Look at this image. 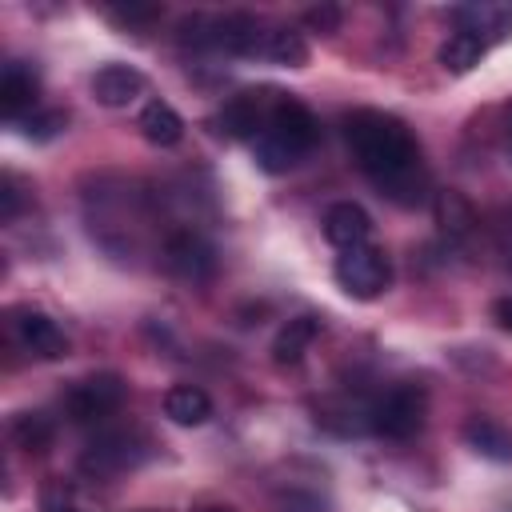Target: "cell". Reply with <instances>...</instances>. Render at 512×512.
<instances>
[{
    "label": "cell",
    "instance_id": "cell-21",
    "mask_svg": "<svg viewBox=\"0 0 512 512\" xmlns=\"http://www.w3.org/2000/svg\"><path fill=\"white\" fill-rule=\"evenodd\" d=\"M20 128H24V136H32V140H48V136H56V132L64 128V116H60V112H32V116L20 120Z\"/></svg>",
    "mask_w": 512,
    "mask_h": 512
},
{
    "label": "cell",
    "instance_id": "cell-11",
    "mask_svg": "<svg viewBox=\"0 0 512 512\" xmlns=\"http://www.w3.org/2000/svg\"><path fill=\"white\" fill-rule=\"evenodd\" d=\"M324 236H328V244H336L340 252H344V248H360V244H368V236H372V216H368L360 204L340 200V204H332V208L324 212Z\"/></svg>",
    "mask_w": 512,
    "mask_h": 512
},
{
    "label": "cell",
    "instance_id": "cell-12",
    "mask_svg": "<svg viewBox=\"0 0 512 512\" xmlns=\"http://www.w3.org/2000/svg\"><path fill=\"white\" fill-rule=\"evenodd\" d=\"M140 92H144V76H140L132 64H104V68L92 76V96H96L104 108H124V104H132Z\"/></svg>",
    "mask_w": 512,
    "mask_h": 512
},
{
    "label": "cell",
    "instance_id": "cell-23",
    "mask_svg": "<svg viewBox=\"0 0 512 512\" xmlns=\"http://www.w3.org/2000/svg\"><path fill=\"white\" fill-rule=\"evenodd\" d=\"M304 20H308V28L324 32V36L340 28V12H336L332 4H324V8H308V12H304Z\"/></svg>",
    "mask_w": 512,
    "mask_h": 512
},
{
    "label": "cell",
    "instance_id": "cell-28",
    "mask_svg": "<svg viewBox=\"0 0 512 512\" xmlns=\"http://www.w3.org/2000/svg\"><path fill=\"white\" fill-rule=\"evenodd\" d=\"M64 512H72V508H64Z\"/></svg>",
    "mask_w": 512,
    "mask_h": 512
},
{
    "label": "cell",
    "instance_id": "cell-7",
    "mask_svg": "<svg viewBox=\"0 0 512 512\" xmlns=\"http://www.w3.org/2000/svg\"><path fill=\"white\" fill-rule=\"evenodd\" d=\"M12 332H16V340H20L32 356H40V360H60V356L68 352V336L60 332V324H56L48 312L20 308V312L12 316Z\"/></svg>",
    "mask_w": 512,
    "mask_h": 512
},
{
    "label": "cell",
    "instance_id": "cell-19",
    "mask_svg": "<svg viewBox=\"0 0 512 512\" xmlns=\"http://www.w3.org/2000/svg\"><path fill=\"white\" fill-rule=\"evenodd\" d=\"M264 56L272 64H284V68H304L308 64V44L296 28H272L268 44H264Z\"/></svg>",
    "mask_w": 512,
    "mask_h": 512
},
{
    "label": "cell",
    "instance_id": "cell-27",
    "mask_svg": "<svg viewBox=\"0 0 512 512\" xmlns=\"http://www.w3.org/2000/svg\"><path fill=\"white\" fill-rule=\"evenodd\" d=\"M508 156H512V108H508Z\"/></svg>",
    "mask_w": 512,
    "mask_h": 512
},
{
    "label": "cell",
    "instance_id": "cell-2",
    "mask_svg": "<svg viewBox=\"0 0 512 512\" xmlns=\"http://www.w3.org/2000/svg\"><path fill=\"white\" fill-rule=\"evenodd\" d=\"M316 136H320L316 116H312L300 100H292V96H272L268 120H264L260 136L252 140L256 164H260L264 172H288V168H296V164L312 152Z\"/></svg>",
    "mask_w": 512,
    "mask_h": 512
},
{
    "label": "cell",
    "instance_id": "cell-26",
    "mask_svg": "<svg viewBox=\"0 0 512 512\" xmlns=\"http://www.w3.org/2000/svg\"><path fill=\"white\" fill-rule=\"evenodd\" d=\"M492 316H496V324H500L504 332H512V296H500V300L492 304Z\"/></svg>",
    "mask_w": 512,
    "mask_h": 512
},
{
    "label": "cell",
    "instance_id": "cell-17",
    "mask_svg": "<svg viewBox=\"0 0 512 512\" xmlns=\"http://www.w3.org/2000/svg\"><path fill=\"white\" fill-rule=\"evenodd\" d=\"M316 332H320V320H316V316H292V320L276 332V340H272V360H276V364H296V360L312 348Z\"/></svg>",
    "mask_w": 512,
    "mask_h": 512
},
{
    "label": "cell",
    "instance_id": "cell-18",
    "mask_svg": "<svg viewBox=\"0 0 512 512\" xmlns=\"http://www.w3.org/2000/svg\"><path fill=\"white\" fill-rule=\"evenodd\" d=\"M432 208H436V224H440V232L448 236V240H464L468 232H472V224H476V212H472V204L460 196V192H436L432 196Z\"/></svg>",
    "mask_w": 512,
    "mask_h": 512
},
{
    "label": "cell",
    "instance_id": "cell-14",
    "mask_svg": "<svg viewBox=\"0 0 512 512\" xmlns=\"http://www.w3.org/2000/svg\"><path fill=\"white\" fill-rule=\"evenodd\" d=\"M164 416L172 424H180V428H196V424H204L212 416V400L196 384H172L164 392Z\"/></svg>",
    "mask_w": 512,
    "mask_h": 512
},
{
    "label": "cell",
    "instance_id": "cell-24",
    "mask_svg": "<svg viewBox=\"0 0 512 512\" xmlns=\"http://www.w3.org/2000/svg\"><path fill=\"white\" fill-rule=\"evenodd\" d=\"M16 212H20V184H16V176H4V184H0V216L16 220Z\"/></svg>",
    "mask_w": 512,
    "mask_h": 512
},
{
    "label": "cell",
    "instance_id": "cell-15",
    "mask_svg": "<svg viewBox=\"0 0 512 512\" xmlns=\"http://www.w3.org/2000/svg\"><path fill=\"white\" fill-rule=\"evenodd\" d=\"M484 52H488V40H484V36L456 28V32H448V40L440 44L436 60H440V68H444V72L464 76V72H472V68L484 60Z\"/></svg>",
    "mask_w": 512,
    "mask_h": 512
},
{
    "label": "cell",
    "instance_id": "cell-10",
    "mask_svg": "<svg viewBox=\"0 0 512 512\" xmlns=\"http://www.w3.org/2000/svg\"><path fill=\"white\" fill-rule=\"evenodd\" d=\"M36 100H40V80H36V72H32L28 64H20V60L4 64V76H0V112L20 124L24 116L36 112Z\"/></svg>",
    "mask_w": 512,
    "mask_h": 512
},
{
    "label": "cell",
    "instance_id": "cell-13",
    "mask_svg": "<svg viewBox=\"0 0 512 512\" xmlns=\"http://www.w3.org/2000/svg\"><path fill=\"white\" fill-rule=\"evenodd\" d=\"M136 128H140V136H144L148 144H156V148H172V144H180V136H184L180 112H176L172 104H164V100H148V104L140 108V116H136Z\"/></svg>",
    "mask_w": 512,
    "mask_h": 512
},
{
    "label": "cell",
    "instance_id": "cell-16",
    "mask_svg": "<svg viewBox=\"0 0 512 512\" xmlns=\"http://www.w3.org/2000/svg\"><path fill=\"white\" fill-rule=\"evenodd\" d=\"M464 440L472 452H480L488 460H512V428H504L488 416H472L464 424Z\"/></svg>",
    "mask_w": 512,
    "mask_h": 512
},
{
    "label": "cell",
    "instance_id": "cell-20",
    "mask_svg": "<svg viewBox=\"0 0 512 512\" xmlns=\"http://www.w3.org/2000/svg\"><path fill=\"white\" fill-rule=\"evenodd\" d=\"M12 440H16V448H24V452H48V444H52V424H48L40 412H20V416L12 420Z\"/></svg>",
    "mask_w": 512,
    "mask_h": 512
},
{
    "label": "cell",
    "instance_id": "cell-22",
    "mask_svg": "<svg viewBox=\"0 0 512 512\" xmlns=\"http://www.w3.org/2000/svg\"><path fill=\"white\" fill-rule=\"evenodd\" d=\"M280 512H324V504H320V496L292 488V492H280Z\"/></svg>",
    "mask_w": 512,
    "mask_h": 512
},
{
    "label": "cell",
    "instance_id": "cell-3",
    "mask_svg": "<svg viewBox=\"0 0 512 512\" xmlns=\"http://www.w3.org/2000/svg\"><path fill=\"white\" fill-rule=\"evenodd\" d=\"M336 284L352 296V300H376L380 292H388L392 284V260L384 256V248L376 244H360V248H344L336 256Z\"/></svg>",
    "mask_w": 512,
    "mask_h": 512
},
{
    "label": "cell",
    "instance_id": "cell-25",
    "mask_svg": "<svg viewBox=\"0 0 512 512\" xmlns=\"http://www.w3.org/2000/svg\"><path fill=\"white\" fill-rule=\"evenodd\" d=\"M112 16L124 20V24H148V20L160 16V8L156 4H128V8H112Z\"/></svg>",
    "mask_w": 512,
    "mask_h": 512
},
{
    "label": "cell",
    "instance_id": "cell-5",
    "mask_svg": "<svg viewBox=\"0 0 512 512\" xmlns=\"http://www.w3.org/2000/svg\"><path fill=\"white\" fill-rule=\"evenodd\" d=\"M120 404H124V380L116 372L84 376L64 392V416L72 424H96V420L112 416Z\"/></svg>",
    "mask_w": 512,
    "mask_h": 512
},
{
    "label": "cell",
    "instance_id": "cell-4",
    "mask_svg": "<svg viewBox=\"0 0 512 512\" xmlns=\"http://www.w3.org/2000/svg\"><path fill=\"white\" fill-rule=\"evenodd\" d=\"M424 412H428V396L424 388L416 384H400V388H388L372 408H368V428L376 436H388V440H408L424 428Z\"/></svg>",
    "mask_w": 512,
    "mask_h": 512
},
{
    "label": "cell",
    "instance_id": "cell-9",
    "mask_svg": "<svg viewBox=\"0 0 512 512\" xmlns=\"http://www.w3.org/2000/svg\"><path fill=\"white\" fill-rule=\"evenodd\" d=\"M144 460V448H136V436L132 432H104L88 444L84 452V472H96V476H112V472H124V468H136Z\"/></svg>",
    "mask_w": 512,
    "mask_h": 512
},
{
    "label": "cell",
    "instance_id": "cell-8",
    "mask_svg": "<svg viewBox=\"0 0 512 512\" xmlns=\"http://www.w3.org/2000/svg\"><path fill=\"white\" fill-rule=\"evenodd\" d=\"M164 264L172 276L180 280H208L212 268H216V252L208 240H200L196 232H176L168 244H164Z\"/></svg>",
    "mask_w": 512,
    "mask_h": 512
},
{
    "label": "cell",
    "instance_id": "cell-6",
    "mask_svg": "<svg viewBox=\"0 0 512 512\" xmlns=\"http://www.w3.org/2000/svg\"><path fill=\"white\" fill-rule=\"evenodd\" d=\"M268 108H272L268 92H236L216 112V132L228 140H256L268 120Z\"/></svg>",
    "mask_w": 512,
    "mask_h": 512
},
{
    "label": "cell",
    "instance_id": "cell-1",
    "mask_svg": "<svg viewBox=\"0 0 512 512\" xmlns=\"http://www.w3.org/2000/svg\"><path fill=\"white\" fill-rule=\"evenodd\" d=\"M344 140H348L356 168L388 200H396L404 208L428 200V168H424L420 144L404 120L376 112V108H356L344 120Z\"/></svg>",
    "mask_w": 512,
    "mask_h": 512
}]
</instances>
